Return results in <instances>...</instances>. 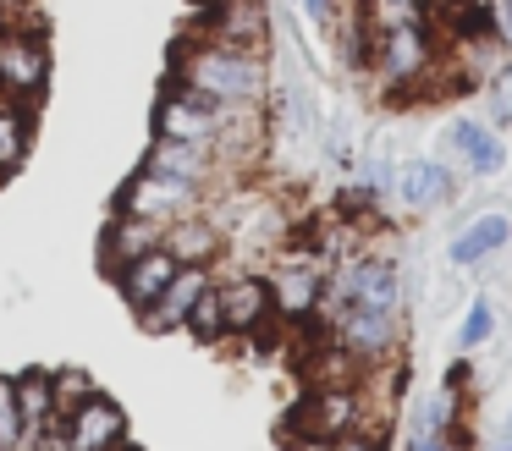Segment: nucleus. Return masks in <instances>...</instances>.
I'll return each instance as SVG.
<instances>
[{
  "mask_svg": "<svg viewBox=\"0 0 512 451\" xmlns=\"http://www.w3.org/2000/svg\"><path fill=\"white\" fill-rule=\"evenodd\" d=\"M94 391H100V385H94L89 369H72V363H67V369H50V396H56V413L61 418H67L72 407H83Z\"/></svg>",
  "mask_w": 512,
  "mask_h": 451,
  "instance_id": "nucleus-21",
  "label": "nucleus"
},
{
  "mask_svg": "<svg viewBox=\"0 0 512 451\" xmlns=\"http://www.w3.org/2000/svg\"><path fill=\"white\" fill-rule=\"evenodd\" d=\"M138 176L155 187H171V193H188V198H215V182H221V160L215 149H199V143H171L155 138L149 154L138 160Z\"/></svg>",
  "mask_w": 512,
  "mask_h": 451,
  "instance_id": "nucleus-5",
  "label": "nucleus"
},
{
  "mask_svg": "<svg viewBox=\"0 0 512 451\" xmlns=\"http://www.w3.org/2000/svg\"><path fill=\"white\" fill-rule=\"evenodd\" d=\"M160 242H166V226H160V220L111 209V220H105V231H100V275H105V281H116L127 264L144 259V253L160 248Z\"/></svg>",
  "mask_w": 512,
  "mask_h": 451,
  "instance_id": "nucleus-14",
  "label": "nucleus"
},
{
  "mask_svg": "<svg viewBox=\"0 0 512 451\" xmlns=\"http://www.w3.org/2000/svg\"><path fill=\"white\" fill-rule=\"evenodd\" d=\"M34 121H39L34 105H17V99L0 94V176H12L28 160V149H34Z\"/></svg>",
  "mask_w": 512,
  "mask_h": 451,
  "instance_id": "nucleus-17",
  "label": "nucleus"
},
{
  "mask_svg": "<svg viewBox=\"0 0 512 451\" xmlns=\"http://www.w3.org/2000/svg\"><path fill=\"white\" fill-rule=\"evenodd\" d=\"M0 451H23V407L12 374H0Z\"/></svg>",
  "mask_w": 512,
  "mask_h": 451,
  "instance_id": "nucleus-22",
  "label": "nucleus"
},
{
  "mask_svg": "<svg viewBox=\"0 0 512 451\" xmlns=\"http://www.w3.org/2000/svg\"><path fill=\"white\" fill-rule=\"evenodd\" d=\"M463 6H474V0H424V11H430L435 22H441V17H452V11H463Z\"/></svg>",
  "mask_w": 512,
  "mask_h": 451,
  "instance_id": "nucleus-28",
  "label": "nucleus"
},
{
  "mask_svg": "<svg viewBox=\"0 0 512 451\" xmlns=\"http://www.w3.org/2000/svg\"><path fill=\"white\" fill-rule=\"evenodd\" d=\"M463 193V176L441 160V154H413L397 165L391 176V198H397L408 215H435V209H452Z\"/></svg>",
  "mask_w": 512,
  "mask_h": 451,
  "instance_id": "nucleus-10",
  "label": "nucleus"
},
{
  "mask_svg": "<svg viewBox=\"0 0 512 451\" xmlns=\"http://www.w3.org/2000/svg\"><path fill=\"white\" fill-rule=\"evenodd\" d=\"M270 275V297H276V319L281 325H314L320 319V303H325V281H331V264L309 248H281L276 259L265 264Z\"/></svg>",
  "mask_w": 512,
  "mask_h": 451,
  "instance_id": "nucleus-4",
  "label": "nucleus"
},
{
  "mask_svg": "<svg viewBox=\"0 0 512 451\" xmlns=\"http://www.w3.org/2000/svg\"><path fill=\"white\" fill-rule=\"evenodd\" d=\"M479 94H485V121H490V127L512 132V55L485 77V83H479Z\"/></svg>",
  "mask_w": 512,
  "mask_h": 451,
  "instance_id": "nucleus-20",
  "label": "nucleus"
},
{
  "mask_svg": "<svg viewBox=\"0 0 512 451\" xmlns=\"http://www.w3.org/2000/svg\"><path fill=\"white\" fill-rule=\"evenodd\" d=\"M23 6H34V0H0V17H6V11H23Z\"/></svg>",
  "mask_w": 512,
  "mask_h": 451,
  "instance_id": "nucleus-30",
  "label": "nucleus"
},
{
  "mask_svg": "<svg viewBox=\"0 0 512 451\" xmlns=\"http://www.w3.org/2000/svg\"><path fill=\"white\" fill-rule=\"evenodd\" d=\"M221 121H226V110L204 105L199 94H188V88H177V83H160V99H155L149 127H155V138L215 149V143H221Z\"/></svg>",
  "mask_w": 512,
  "mask_h": 451,
  "instance_id": "nucleus-9",
  "label": "nucleus"
},
{
  "mask_svg": "<svg viewBox=\"0 0 512 451\" xmlns=\"http://www.w3.org/2000/svg\"><path fill=\"white\" fill-rule=\"evenodd\" d=\"M215 292H221V314L232 341H248L254 330L276 325V297H270L265 270H215Z\"/></svg>",
  "mask_w": 512,
  "mask_h": 451,
  "instance_id": "nucleus-8",
  "label": "nucleus"
},
{
  "mask_svg": "<svg viewBox=\"0 0 512 451\" xmlns=\"http://www.w3.org/2000/svg\"><path fill=\"white\" fill-rule=\"evenodd\" d=\"M402 451H474V429L457 424V429H446V435H408Z\"/></svg>",
  "mask_w": 512,
  "mask_h": 451,
  "instance_id": "nucleus-23",
  "label": "nucleus"
},
{
  "mask_svg": "<svg viewBox=\"0 0 512 451\" xmlns=\"http://www.w3.org/2000/svg\"><path fill=\"white\" fill-rule=\"evenodd\" d=\"M369 22H397V17H419L424 0H358Z\"/></svg>",
  "mask_w": 512,
  "mask_h": 451,
  "instance_id": "nucleus-24",
  "label": "nucleus"
},
{
  "mask_svg": "<svg viewBox=\"0 0 512 451\" xmlns=\"http://www.w3.org/2000/svg\"><path fill=\"white\" fill-rule=\"evenodd\" d=\"M441 160L452 165L463 182H490V176L507 171V138L490 127L485 116H452L441 127Z\"/></svg>",
  "mask_w": 512,
  "mask_h": 451,
  "instance_id": "nucleus-6",
  "label": "nucleus"
},
{
  "mask_svg": "<svg viewBox=\"0 0 512 451\" xmlns=\"http://www.w3.org/2000/svg\"><path fill=\"white\" fill-rule=\"evenodd\" d=\"M210 281H215V270H182L177 281L160 292V303L149 308V314H138V325H144L149 336H171V330H182L188 314H193V303L210 292Z\"/></svg>",
  "mask_w": 512,
  "mask_h": 451,
  "instance_id": "nucleus-16",
  "label": "nucleus"
},
{
  "mask_svg": "<svg viewBox=\"0 0 512 451\" xmlns=\"http://www.w3.org/2000/svg\"><path fill=\"white\" fill-rule=\"evenodd\" d=\"M166 83L199 94L204 105H215V110L270 105V61L265 55L226 50V44H210V39H199V33H182V39L171 44Z\"/></svg>",
  "mask_w": 512,
  "mask_h": 451,
  "instance_id": "nucleus-1",
  "label": "nucleus"
},
{
  "mask_svg": "<svg viewBox=\"0 0 512 451\" xmlns=\"http://www.w3.org/2000/svg\"><path fill=\"white\" fill-rule=\"evenodd\" d=\"M127 451H138V446H133V440H127Z\"/></svg>",
  "mask_w": 512,
  "mask_h": 451,
  "instance_id": "nucleus-33",
  "label": "nucleus"
},
{
  "mask_svg": "<svg viewBox=\"0 0 512 451\" xmlns=\"http://www.w3.org/2000/svg\"><path fill=\"white\" fill-rule=\"evenodd\" d=\"M182 330H188L199 347H221V341H232V336H226V314H221V292H215V281H210V292L193 303V314H188V325H182Z\"/></svg>",
  "mask_w": 512,
  "mask_h": 451,
  "instance_id": "nucleus-19",
  "label": "nucleus"
},
{
  "mask_svg": "<svg viewBox=\"0 0 512 451\" xmlns=\"http://www.w3.org/2000/svg\"><path fill=\"white\" fill-rule=\"evenodd\" d=\"M303 11H309V22L331 28V22H336V11H342V0H303Z\"/></svg>",
  "mask_w": 512,
  "mask_h": 451,
  "instance_id": "nucleus-27",
  "label": "nucleus"
},
{
  "mask_svg": "<svg viewBox=\"0 0 512 451\" xmlns=\"http://www.w3.org/2000/svg\"><path fill=\"white\" fill-rule=\"evenodd\" d=\"M479 6H485V22L496 33V44L512 55V0H479Z\"/></svg>",
  "mask_w": 512,
  "mask_h": 451,
  "instance_id": "nucleus-25",
  "label": "nucleus"
},
{
  "mask_svg": "<svg viewBox=\"0 0 512 451\" xmlns=\"http://www.w3.org/2000/svg\"><path fill=\"white\" fill-rule=\"evenodd\" d=\"M353 429H369V396L364 385H309L298 407L281 418V451H309V446H336Z\"/></svg>",
  "mask_w": 512,
  "mask_h": 451,
  "instance_id": "nucleus-3",
  "label": "nucleus"
},
{
  "mask_svg": "<svg viewBox=\"0 0 512 451\" xmlns=\"http://www.w3.org/2000/svg\"><path fill=\"white\" fill-rule=\"evenodd\" d=\"M325 451H386V435H380V429H353V435H342Z\"/></svg>",
  "mask_w": 512,
  "mask_h": 451,
  "instance_id": "nucleus-26",
  "label": "nucleus"
},
{
  "mask_svg": "<svg viewBox=\"0 0 512 451\" xmlns=\"http://www.w3.org/2000/svg\"><path fill=\"white\" fill-rule=\"evenodd\" d=\"M61 446L67 451H127V413L105 391H94L83 407L61 418Z\"/></svg>",
  "mask_w": 512,
  "mask_h": 451,
  "instance_id": "nucleus-11",
  "label": "nucleus"
},
{
  "mask_svg": "<svg viewBox=\"0 0 512 451\" xmlns=\"http://www.w3.org/2000/svg\"><path fill=\"white\" fill-rule=\"evenodd\" d=\"M177 275H182V264L171 259L166 248H149L144 259H133L122 275H116V292H122V303L133 308V314H149V308L160 303V292H166Z\"/></svg>",
  "mask_w": 512,
  "mask_h": 451,
  "instance_id": "nucleus-15",
  "label": "nucleus"
},
{
  "mask_svg": "<svg viewBox=\"0 0 512 451\" xmlns=\"http://www.w3.org/2000/svg\"><path fill=\"white\" fill-rule=\"evenodd\" d=\"M50 22L34 6L6 11L0 17V94L17 99V105H34L50 94Z\"/></svg>",
  "mask_w": 512,
  "mask_h": 451,
  "instance_id": "nucleus-2",
  "label": "nucleus"
},
{
  "mask_svg": "<svg viewBox=\"0 0 512 451\" xmlns=\"http://www.w3.org/2000/svg\"><path fill=\"white\" fill-rule=\"evenodd\" d=\"M507 248H512V209H479L468 226L452 231L446 264H452V270H479V264L501 259Z\"/></svg>",
  "mask_w": 512,
  "mask_h": 451,
  "instance_id": "nucleus-12",
  "label": "nucleus"
},
{
  "mask_svg": "<svg viewBox=\"0 0 512 451\" xmlns=\"http://www.w3.org/2000/svg\"><path fill=\"white\" fill-rule=\"evenodd\" d=\"M501 429H512V402H507V424H501Z\"/></svg>",
  "mask_w": 512,
  "mask_h": 451,
  "instance_id": "nucleus-32",
  "label": "nucleus"
},
{
  "mask_svg": "<svg viewBox=\"0 0 512 451\" xmlns=\"http://www.w3.org/2000/svg\"><path fill=\"white\" fill-rule=\"evenodd\" d=\"M485 451H512V429H501V435L496 440H490V446Z\"/></svg>",
  "mask_w": 512,
  "mask_h": 451,
  "instance_id": "nucleus-29",
  "label": "nucleus"
},
{
  "mask_svg": "<svg viewBox=\"0 0 512 451\" xmlns=\"http://www.w3.org/2000/svg\"><path fill=\"white\" fill-rule=\"evenodd\" d=\"M160 248H166L182 270H215V264L226 259V231H221V220L210 215V204H204V209H193V215L171 220Z\"/></svg>",
  "mask_w": 512,
  "mask_h": 451,
  "instance_id": "nucleus-13",
  "label": "nucleus"
},
{
  "mask_svg": "<svg viewBox=\"0 0 512 451\" xmlns=\"http://www.w3.org/2000/svg\"><path fill=\"white\" fill-rule=\"evenodd\" d=\"M199 39L226 44V50H243V55H265L270 61V39H276V22H270L265 0H226L215 11H193V28Z\"/></svg>",
  "mask_w": 512,
  "mask_h": 451,
  "instance_id": "nucleus-7",
  "label": "nucleus"
},
{
  "mask_svg": "<svg viewBox=\"0 0 512 451\" xmlns=\"http://www.w3.org/2000/svg\"><path fill=\"white\" fill-rule=\"evenodd\" d=\"M490 341H496V303H490V292H474L457 319V352H479Z\"/></svg>",
  "mask_w": 512,
  "mask_h": 451,
  "instance_id": "nucleus-18",
  "label": "nucleus"
},
{
  "mask_svg": "<svg viewBox=\"0 0 512 451\" xmlns=\"http://www.w3.org/2000/svg\"><path fill=\"white\" fill-rule=\"evenodd\" d=\"M193 11H215V6H226V0H188Z\"/></svg>",
  "mask_w": 512,
  "mask_h": 451,
  "instance_id": "nucleus-31",
  "label": "nucleus"
}]
</instances>
